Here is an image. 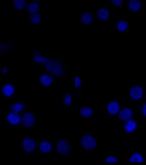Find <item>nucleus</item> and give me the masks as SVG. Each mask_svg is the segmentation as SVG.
Here are the masks:
<instances>
[{
    "mask_svg": "<svg viewBox=\"0 0 146 165\" xmlns=\"http://www.w3.org/2000/svg\"><path fill=\"white\" fill-rule=\"evenodd\" d=\"M143 89L139 86H133L130 90V96L134 99H139L143 96Z\"/></svg>",
    "mask_w": 146,
    "mask_h": 165,
    "instance_id": "obj_6",
    "label": "nucleus"
},
{
    "mask_svg": "<svg viewBox=\"0 0 146 165\" xmlns=\"http://www.w3.org/2000/svg\"><path fill=\"white\" fill-rule=\"evenodd\" d=\"M80 113L83 117H89L93 113V110L90 107H82L80 110Z\"/></svg>",
    "mask_w": 146,
    "mask_h": 165,
    "instance_id": "obj_20",
    "label": "nucleus"
},
{
    "mask_svg": "<svg viewBox=\"0 0 146 165\" xmlns=\"http://www.w3.org/2000/svg\"><path fill=\"white\" fill-rule=\"evenodd\" d=\"M45 65L47 70L53 75L61 76L63 74V66L59 61L56 60H50L48 61Z\"/></svg>",
    "mask_w": 146,
    "mask_h": 165,
    "instance_id": "obj_1",
    "label": "nucleus"
},
{
    "mask_svg": "<svg viewBox=\"0 0 146 165\" xmlns=\"http://www.w3.org/2000/svg\"><path fill=\"white\" fill-rule=\"evenodd\" d=\"M143 158L142 155L139 153H135L133 154L129 158V162H142Z\"/></svg>",
    "mask_w": 146,
    "mask_h": 165,
    "instance_id": "obj_21",
    "label": "nucleus"
},
{
    "mask_svg": "<svg viewBox=\"0 0 146 165\" xmlns=\"http://www.w3.org/2000/svg\"><path fill=\"white\" fill-rule=\"evenodd\" d=\"M2 72H4V73H6V72H7V68H2Z\"/></svg>",
    "mask_w": 146,
    "mask_h": 165,
    "instance_id": "obj_30",
    "label": "nucleus"
},
{
    "mask_svg": "<svg viewBox=\"0 0 146 165\" xmlns=\"http://www.w3.org/2000/svg\"><path fill=\"white\" fill-rule=\"evenodd\" d=\"M34 60L35 62L38 64H46L48 61V59L40 55L38 52H35L34 54Z\"/></svg>",
    "mask_w": 146,
    "mask_h": 165,
    "instance_id": "obj_16",
    "label": "nucleus"
},
{
    "mask_svg": "<svg viewBox=\"0 0 146 165\" xmlns=\"http://www.w3.org/2000/svg\"><path fill=\"white\" fill-rule=\"evenodd\" d=\"M136 128H137V124L136 122L132 120H127L124 126V129L125 131L128 133H132L133 132H134L135 131Z\"/></svg>",
    "mask_w": 146,
    "mask_h": 165,
    "instance_id": "obj_12",
    "label": "nucleus"
},
{
    "mask_svg": "<svg viewBox=\"0 0 146 165\" xmlns=\"http://www.w3.org/2000/svg\"><path fill=\"white\" fill-rule=\"evenodd\" d=\"M128 6L132 10H138L141 6V2L139 0H130L128 2Z\"/></svg>",
    "mask_w": 146,
    "mask_h": 165,
    "instance_id": "obj_17",
    "label": "nucleus"
},
{
    "mask_svg": "<svg viewBox=\"0 0 146 165\" xmlns=\"http://www.w3.org/2000/svg\"><path fill=\"white\" fill-rule=\"evenodd\" d=\"M120 106L116 101L113 100L111 101L108 104L107 107L108 112L110 114H117L119 112Z\"/></svg>",
    "mask_w": 146,
    "mask_h": 165,
    "instance_id": "obj_8",
    "label": "nucleus"
},
{
    "mask_svg": "<svg viewBox=\"0 0 146 165\" xmlns=\"http://www.w3.org/2000/svg\"><path fill=\"white\" fill-rule=\"evenodd\" d=\"M15 92V88L11 84H6L2 88V93L5 96H12Z\"/></svg>",
    "mask_w": 146,
    "mask_h": 165,
    "instance_id": "obj_11",
    "label": "nucleus"
},
{
    "mask_svg": "<svg viewBox=\"0 0 146 165\" xmlns=\"http://www.w3.org/2000/svg\"><path fill=\"white\" fill-rule=\"evenodd\" d=\"M35 117L31 113H25L21 119L22 123L26 127H31L35 123Z\"/></svg>",
    "mask_w": 146,
    "mask_h": 165,
    "instance_id": "obj_5",
    "label": "nucleus"
},
{
    "mask_svg": "<svg viewBox=\"0 0 146 165\" xmlns=\"http://www.w3.org/2000/svg\"><path fill=\"white\" fill-rule=\"evenodd\" d=\"M39 8V4L36 1H32L31 2H30L27 7L28 11L32 14L37 12V11H38Z\"/></svg>",
    "mask_w": 146,
    "mask_h": 165,
    "instance_id": "obj_18",
    "label": "nucleus"
},
{
    "mask_svg": "<svg viewBox=\"0 0 146 165\" xmlns=\"http://www.w3.org/2000/svg\"><path fill=\"white\" fill-rule=\"evenodd\" d=\"M105 162H117L118 160L113 156H109L105 159Z\"/></svg>",
    "mask_w": 146,
    "mask_h": 165,
    "instance_id": "obj_26",
    "label": "nucleus"
},
{
    "mask_svg": "<svg viewBox=\"0 0 146 165\" xmlns=\"http://www.w3.org/2000/svg\"><path fill=\"white\" fill-rule=\"evenodd\" d=\"M81 84V79L78 76H76L75 77V86L78 87L80 86Z\"/></svg>",
    "mask_w": 146,
    "mask_h": 165,
    "instance_id": "obj_27",
    "label": "nucleus"
},
{
    "mask_svg": "<svg viewBox=\"0 0 146 165\" xmlns=\"http://www.w3.org/2000/svg\"><path fill=\"white\" fill-rule=\"evenodd\" d=\"M14 4L15 6L18 9L22 10L24 9L26 6V2L25 0H15Z\"/></svg>",
    "mask_w": 146,
    "mask_h": 165,
    "instance_id": "obj_24",
    "label": "nucleus"
},
{
    "mask_svg": "<svg viewBox=\"0 0 146 165\" xmlns=\"http://www.w3.org/2000/svg\"><path fill=\"white\" fill-rule=\"evenodd\" d=\"M8 122L13 125H17L21 122V118L17 113H11L8 114L7 117Z\"/></svg>",
    "mask_w": 146,
    "mask_h": 165,
    "instance_id": "obj_10",
    "label": "nucleus"
},
{
    "mask_svg": "<svg viewBox=\"0 0 146 165\" xmlns=\"http://www.w3.org/2000/svg\"><path fill=\"white\" fill-rule=\"evenodd\" d=\"M39 80L43 86H48L52 84L53 82V78L52 76L47 74H44L40 76Z\"/></svg>",
    "mask_w": 146,
    "mask_h": 165,
    "instance_id": "obj_9",
    "label": "nucleus"
},
{
    "mask_svg": "<svg viewBox=\"0 0 146 165\" xmlns=\"http://www.w3.org/2000/svg\"><path fill=\"white\" fill-rule=\"evenodd\" d=\"M109 15V11L105 7H101L97 11V16L101 20H106Z\"/></svg>",
    "mask_w": 146,
    "mask_h": 165,
    "instance_id": "obj_15",
    "label": "nucleus"
},
{
    "mask_svg": "<svg viewBox=\"0 0 146 165\" xmlns=\"http://www.w3.org/2000/svg\"><path fill=\"white\" fill-rule=\"evenodd\" d=\"M81 143L85 150L87 151H92L96 147L97 141L93 136L87 134L85 135L82 137Z\"/></svg>",
    "mask_w": 146,
    "mask_h": 165,
    "instance_id": "obj_2",
    "label": "nucleus"
},
{
    "mask_svg": "<svg viewBox=\"0 0 146 165\" xmlns=\"http://www.w3.org/2000/svg\"><path fill=\"white\" fill-rule=\"evenodd\" d=\"M39 148L42 152L47 153L51 151L52 145L48 141H43L39 145Z\"/></svg>",
    "mask_w": 146,
    "mask_h": 165,
    "instance_id": "obj_13",
    "label": "nucleus"
},
{
    "mask_svg": "<svg viewBox=\"0 0 146 165\" xmlns=\"http://www.w3.org/2000/svg\"><path fill=\"white\" fill-rule=\"evenodd\" d=\"M111 2L119 6V5H121L123 4V1L122 0H111Z\"/></svg>",
    "mask_w": 146,
    "mask_h": 165,
    "instance_id": "obj_28",
    "label": "nucleus"
},
{
    "mask_svg": "<svg viewBox=\"0 0 146 165\" xmlns=\"http://www.w3.org/2000/svg\"><path fill=\"white\" fill-rule=\"evenodd\" d=\"M142 113L144 116L146 117V103L143 104L142 108Z\"/></svg>",
    "mask_w": 146,
    "mask_h": 165,
    "instance_id": "obj_29",
    "label": "nucleus"
},
{
    "mask_svg": "<svg viewBox=\"0 0 146 165\" xmlns=\"http://www.w3.org/2000/svg\"><path fill=\"white\" fill-rule=\"evenodd\" d=\"M82 22L85 24H89L93 20V16L89 12H85L81 15Z\"/></svg>",
    "mask_w": 146,
    "mask_h": 165,
    "instance_id": "obj_14",
    "label": "nucleus"
},
{
    "mask_svg": "<svg viewBox=\"0 0 146 165\" xmlns=\"http://www.w3.org/2000/svg\"><path fill=\"white\" fill-rule=\"evenodd\" d=\"M63 102L64 104L67 106H70L71 104V93H68L66 96L64 97Z\"/></svg>",
    "mask_w": 146,
    "mask_h": 165,
    "instance_id": "obj_25",
    "label": "nucleus"
},
{
    "mask_svg": "<svg viewBox=\"0 0 146 165\" xmlns=\"http://www.w3.org/2000/svg\"><path fill=\"white\" fill-rule=\"evenodd\" d=\"M23 148L27 152H32L34 151L36 147L35 141L30 138H25L23 141Z\"/></svg>",
    "mask_w": 146,
    "mask_h": 165,
    "instance_id": "obj_4",
    "label": "nucleus"
},
{
    "mask_svg": "<svg viewBox=\"0 0 146 165\" xmlns=\"http://www.w3.org/2000/svg\"><path fill=\"white\" fill-rule=\"evenodd\" d=\"M56 148L59 154L65 155L70 151V146L66 140H60L57 143Z\"/></svg>",
    "mask_w": 146,
    "mask_h": 165,
    "instance_id": "obj_3",
    "label": "nucleus"
},
{
    "mask_svg": "<svg viewBox=\"0 0 146 165\" xmlns=\"http://www.w3.org/2000/svg\"><path fill=\"white\" fill-rule=\"evenodd\" d=\"M30 20L33 24H38L41 20V15L39 12L31 14L30 16Z\"/></svg>",
    "mask_w": 146,
    "mask_h": 165,
    "instance_id": "obj_23",
    "label": "nucleus"
},
{
    "mask_svg": "<svg viewBox=\"0 0 146 165\" xmlns=\"http://www.w3.org/2000/svg\"><path fill=\"white\" fill-rule=\"evenodd\" d=\"M133 116V111L129 108H125L122 109L119 112V117L123 120H128L132 118Z\"/></svg>",
    "mask_w": 146,
    "mask_h": 165,
    "instance_id": "obj_7",
    "label": "nucleus"
},
{
    "mask_svg": "<svg viewBox=\"0 0 146 165\" xmlns=\"http://www.w3.org/2000/svg\"><path fill=\"white\" fill-rule=\"evenodd\" d=\"M116 27L118 28L119 30H120V31H125V30H127L128 27V24L127 21L124 20H121L119 21L118 22H117Z\"/></svg>",
    "mask_w": 146,
    "mask_h": 165,
    "instance_id": "obj_22",
    "label": "nucleus"
},
{
    "mask_svg": "<svg viewBox=\"0 0 146 165\" xmlns=\"http://www.w3.org/2000/svg\"><path fill=\"white\" fill-rule=\"evenodd\" d=\"M24 104L20 102L14 103L11 106V110L13 112V113L18 114L24 109Z\"/></svg>",
    "mask_w": 146,
    "mask_h": 165,
    "instance_id": "obj_19",
    "label": "nucleus"
}]
</instances>
